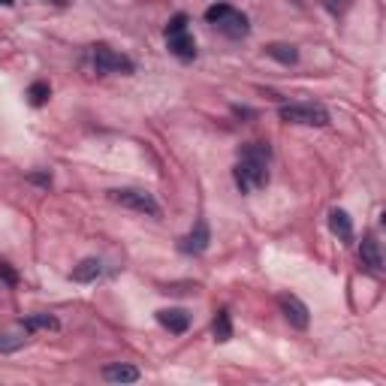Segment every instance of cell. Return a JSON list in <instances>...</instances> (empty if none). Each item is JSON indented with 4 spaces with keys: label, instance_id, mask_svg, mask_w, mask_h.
<instances>
[{
    "label": "cell",
    "instance_id": "cell-11",
    "mask_svg": "<svg viewBox=\"0 0 386 386\" xmlns=\"http://www.w3.org/2000/svg\"><path fill=\"white\" fill-rule=\"evenodd\" d=\"M329 229H332V236H338L341 241H353V220L344 208L329 211Z\"/></svg>",
    "mask_w": 386,
    "mask_h": 386
},
{
    "label": "cell",
    "instance_id": "cell-1",
    "mask_svg": "<svg viewBox=\"0 0 386 386\" xmlns=\"http://www.w3.org/2000/svg\"><path fill=\"white\" fill-rule=\"evenodd\" d=\"M269 157H272V151L266 142H248L241 148L239 164L232 169V178H236V187L241 193L262 190L269 185Z\"/></svg>",
    "mask_w": 386,
    "mask_h": 386
},
{
    "label": "cell",
    "instance_id": "cell-5",
    "mask_svg": "<svg viewBox=\"0 0 386 386\" xmlns=\"http://www.w3.org/2000/svg\"><path fill=\"white\" fill-rule=\"evenodd\" d=\"M281 121L302 124V127H326L329 112L317 103H290V106H281Z\"/></svg>",
    "mask_w": 386,
    "mask_h": 386
},
{
    "label": "cell",
    "instance_id": "cell-2",
    "mask_svg": "<svg viewBox=\"0 0 386 386\" xmlns=\"http://www.w3.org/2000/svg\"><path fill=\"white\" fill-rule=\"evenodd\" d=\"M206 22L215 25L220 34L229 36V39H245V36L251 34L248 15L241 13V9L229 6V4H211V6L206 9Z\"/></svg>",
    "mask_w": 386,
    "mask_h": 386
},
{
    "label": "cell",
    "instance_id": "cell-4",
    "mask_svg": "<svg viewBox=\"0 0 386 386\" xmlns=\"http://www.w3.org/2000/svg\"><path fill=\"white\" fill-rule=\"evenodd\" d=\"M109 199L124 206L130 211H139V215H148V218H160V206L157 199L151 197L148 190H133V187H118V190H109Z\"/></svg>",
    "mask_w": 386,
    "mask_h": 386
},
{
    "label": "cell",
    "instance_id": "cell-21",
    "mask_svg": "<svg viewBox=\"0 0 386 386\" xmlns=\"http://www.w3.org/2000/svg\"><path fill=\"white\" fill-rule=\"evenodd\" d=\"M27 178L34 181V185H43V187H48V185H52V175H46V172H30Z\"/></svg>",
    "mask_w": 386,
    "mask_h": 386
},
{
    "label": "cell",
    "instance_id": "cell-6",
    "mask_svg": "<svg viewBox=\"0 0 386 386\" xmlns=\"http://www.w3.org/2000/svg\"><path fill=\"white\" fill-rule=\"evenodd\" d=\"M91 60H94V69L97 73H121V76H130L133 73V60L127 55H118L115 48L109 46H94L91 48Z\"/></svg>",
    "mask_w": 386,
    "mask_h": 386
},
{
    "label": "cell",
    "instance_id": "cell-16",
    "mask_svg": "<svg viewBox=\"0 0 386 386\" xmlns=\"http://www.w3.org/2000/svg\"><path fill=\"white\" fill-rule=\"evenodd\" d=\"M22 326H25V332H36V329H58L60 323L52 317V314H36V317H27Z\"/></svg>",
    "mask_w": 386,
    "mask_h": 386
},
{
    "label": "cell",
    "instance_id": "cell-20",
    "mask_svg": "<svg viewBox=\"0 0 386 386\" xmlns=\"http://www.w3.org/2000/svg\"><path fill=\"white\" fill-rule=\"evenodd\" d=\"M0 278H4V281L9 284V287H15V284H18V275H15V269L9 266V262H4V260H0Z\"/></svg>",
    "mask_w": 386,
    "mask_h": 386
},
{
    "label": "cell",
    "instance_id": "cell-13",
    "mask_svg": "<svg viewBox=\"0 0 386 386\" xmlns=\"http://www.w3.org/2000/svg\"><path fill=\"white\" fill-rule=\"evenodd\" d=\"M103 378L109 383H136L139 380V368H133V365H106Z\"/></svg>",
    "mask_w": 386,
    "mask_h": 386
},
{
    "label": "cell",
    "instance_id": "cell-10",
    "mask_svg": "<svg viewBox=\"0 0 386 386\" xmlns=\"http://www.w3.org/2000/svg\"><path fill=\"white\" fill-rule=\"evenodd\" d=\"M359 260L362 266H368L371 272H380L383 269V257H380V241L374 236H365L362 245H359Z\"/></svg>",
    "mask_w": 386,
    "mask_h": 386
},
{
    "label": "cell",
    "instance_id": "cell-17",
    "mask_svg": "<svg viewBox=\"0 0 386 386\" xmlns=\"http://www.w3.org/2000/svg\"><path fill=\"white\" fill-rule=\"evenodd\" d=\"M27 97H30V106H43L52 97V88H48V82H34L27 88Z\"/></svg>",
    "mask_w": 386,
    "mask_h": 386
},
{
    "label": "cell",
    "instance_id": "cell-12",
    "mask_svg": "<svg viewBox=\"0 0 386 386\" xmlns=\"http://www.w3.org/2000/svg\"><path fill=\"white\" fill-rule=\"evenodd\" d=\"M100 275H103V262H100L97 257H88V260H82L73 269V281L76 284H91V281H97Z\"/></svg>",
    "mask_w": 386,
    "mask_h": 386
},
{
    "label": "cell",
    "instance_id": "cell-9",
    "mask_svg": "<svg viewBox=\"0 0 386 386\" xmlns=\"http://www.w3.org/2000/svg\"><path fill=\"white\" fill-rule=\"evenodd\" d=\"M157 323L164 329H169L172 335H185L190 329V314L181 308H164V311H157Z\"/></svg>",
    "mask_w": 386,
    "mask_h": 386
},
{
    "label": "cell",
    "instance_id": "cell-22",
    "mask_svg": "<svg viewBox=\"0 0 386 386\" xmlns=\"http://www.w3.org/2000/svg\"><path fill=\"white\" fill-rule=\"evenodd\" d=\"M0 6H13V0H0Z\"/></svg>",
    "mask_w": 386,
    "mask_h": 386
},
{
    "label": "cell",
    "instance_id": "cell-18",
    "mask_svg": "<svg viewBox=\"0 0 386 386\" xmlns=\"http://www.w3.org/2000/svg\"><path fill=\"white\" fill-rule=\"evenodd\" d=\"M25 335H0V353H13L25 344Z\"/></svg>",
    "mask_w": 386,
    "mask_h": 386
},
{
    "label": "cell",
    "instance_id": "cell-7",
    "mask_svg": "<svg viewBox=\"0 0 386 386\" xmlns=\"http://www.w3.org/2000/svg\"><path fill=\"white\" fill-rule=\"evenodd\" d=\"M278 308H281L284 320H287L293 329H308L311 311H308V305H305L299 296H293V293H284V296H278Z\"/></svg>",
    "mask_w": 386,
    "mask_h": 386
},
{
    "label": "cell",
    "instance_id": "cell-3",
    "mask_svg": "<svg viewBox=\"0 0 386 386\" xmlns=\"http://www.w3.org/2000/svg\"><path fill=\"white\" fill-rule=\"evenodd\" d=\"M166 46H169V52L175 55L178 60H193V58H197V39L187 34V15L185 13H178V15L169 18V25H166Z\"/></svg>",
    "mask_w": 386,
    "mask_h": 386
},
{
    "label": "cell",
    "instance_id": "cell-19",
    "mask_svg": "<svg viewBox=\"0 0 386 386\" xmlns=\"http://www.w3.org/2000/svg\"><path fill=\"white\" fill-rule=\"evenodd\" d=\"M323 6H326V13H332V15H344L350 9V4L353 0H320Z\"/></svg>",
    "mask_w": 386,
    "mask_h": 386
},
{
    "label": "cell",
    "instance_id": "cell-14",
    "mask_svg": "<svg viewBox=\"0 0 386 386\" xmlns=\"http://www.w3.org/2000/svg\"><path fill=\"white\" fill-rule=\"evenodd\" d=\"M266 55H269L272 60H278V64H287V67L299 60L296 46H290V43H272V46H266Z\"/></svg>",
    "mask_w": 386,
    "mask_h": 386
},
{
    "label": "cell",
    "instance_id": "cell-15",
    "mask_svg": "<svg viewBox=\"0 0 386 386\" xmlns=\"http://www.w3.org/2000/svg\"><path fill=\"white\" fill-rule=\"evenodd\" d=\"M211 335H215L218 344H227V341L232 338V320H229V311H227V308L218 311L215 323H211Z\"/></svg>",
    "mask_w": 386,
    "mask_h": 386
},
{
    "label": "cell",
    "instance_id": "cell-8",
    "mask_svg": "<svg viewBox=\"0 0 386 386\" xmlns=\"http://www.w3.org/2000/svg\"><path fill=\"white\" fill-rule=\"evenodd\" d=\"M208 241H211V232H208V223L206 220H197V223H193V229L187 232V236L185 239H181L178 241V251L181 253H193V257H197V253H202V251H206L208 248Z\"/></svg>",
    "mask_w": 386,
    "mask_h": 386
}]
</instances>
